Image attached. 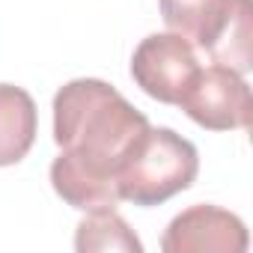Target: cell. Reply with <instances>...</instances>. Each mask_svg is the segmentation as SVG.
Wrapping results in <instances>:
<instances>
[{
  "label": "cell",
  "instance_id": "obj_1",
  "mask_svg": "<svg viewBox=\"0 0 253 253\" xmlns=\"http://www.w3.org/2000/svg\"><path fill=\"white\" fill-rule=\"evenodd\" d=\"M149 128V119L107 81L78 78L54 95V140L81 170L113 179L116 167Z\"/></svg>",
  "mask_w": 253,
  "mask_h": 253
},
{
  "label": "cell",
  "instance_id": "obj_2",
  "mask_svg": "<svg viewBox=\"0 0 253 253\" xmlns=\"http://www.w3.org/2000/svg\"><path fill=\"white\" fill-rule=\"evenodd\" d=\"M200 173V155L191 140L173 128H149L134 140L116 167L119 200L152 209L188 191Z\"/></svg>",
  "mask_w": 253,
  "mask_h": 253
},
{
  "label": "cell",
  "instance_id": "obj_3",
  "mask_svg": "<svg viewBox=\"0 0 253 253\" xmlns=\"http://www.w3.org/2000/svg\"><path fill=\"white\" fill-rule=\"evenodd\" d=\"M170 33H179L194 48H203L217 66L238 75L250 72V0H158Z\"/></svg>",
  "mask_w": 253,
  "mask_h": 253
},
{
  "label": "cell",
  "instance_id": "obj_4",
  "mask_svg": "<svg viewBox=\"0 0 253 253\" xmlns=\"http://www.w3.org/2000/svg\"><path fill=\"white\" fill-rule=\"evenodd\" d=\"M179 107L209 131H238L250 125L253 98L247 81L226 66H200L188 89L179 98Z\"/></svg>",
  "mask_w": 253,
  "mask_h": 253
},
{
  "label": "cell",
  "instance_id": "obj_5",
  "mask_svg": "<svg viewBox=\"0 0 253 253\" xmlns=\"http://www.w3.org/2000/svg\"><path fill=\"white\" fill-rule=\"evenodd\" d=\"M197 69L200 60L194 54V45L179 33H152L131 54L134 84L161 104H179Z\"/></svg>",
  "mask_w": 253,
  "mask_h": 253
},
{
  "label": "cell",
  "instance_id": "obj_6",
  "mask_svg": "<svg viewBox=\"0 0 253 253\" xmlns=\"http://www.w3.org/2000/svg\"><path fill=\"white\" fill-rule=\"evenodd\" d=\"M247 244L250 238L244 220L226 209L206 203L179 211L161 238L164 253H244Z\"/></svg>",
  "mask_w": 253,
  "mask_h": 253
},
{
  "label": "cell",
  "instance_id": "obj_7",
  "mask_svg": "<svg viewBox=\"0 0 253 253\" xmlns=\"http://www.w3.org/2000/svg\"><path fill=\"white\" fill-rule=\"evenodd\" d=\"M39 113L27 89L0 84V167H12L27 158L36 143Z\"/></svg>",
  "mask_w": 253,
  "mask_h": 253
},
{
  "label": "cell",
  "instance_id": "obj_8",
  "mask_svg": "<svg viewBox=\"0 0 253 253\" xmlns=\"http://www.w3.org/2000/svg\"><path fill=\"white\" fill-rule=\"evenodd\" d=\"M51 185L57 191V197L81 211H101V209H116L119 191L113 179H98L86 170H81L78 164H72L69 158L57 155L51 164Z\"/></svg>",
  "mask_w": 253,
  "mask_h": 253
},
{
  "label": "cell",
  "instance_id": "obj_9",
  "mask_svg": "<svg viewBox=\"0 0 253 253\" xmlns=\"http://www.w3.org/2000/svg\"><path fill=\"white\" fill-rule=\"evenodd\" d=\"M75 250L78 253H89V250H128V253H140L143 244L134 235V229L125 223V217L116 214V209H101V211H86V217L78 223Z\"/></svg>",
  "mask_w": 253,
  "mask_h": 253
}]
</instances>
